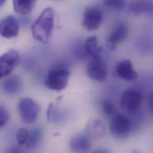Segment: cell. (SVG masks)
<instances>
[{
  "instance_id": "cell-18",
  "label": "cell",
  "mask_w": 153,
  "mask_h": 153,
  "mask_svg": "<svg viewBox=\"0 0 153 153\" xmlns=\"http://www.w3.org/2000/svg\"><path fill=\"white\" fill-rule=\"evenodd\" d=\"M42 130L39 127H35L28 131V136L25 147L27 149L35 148L41 141Z\"/></svg>"
},
{
  "instance_id": "cell-23",
  "label": "cell",
  "mask_w": 153,
  "mask_h": 153,
  "mask_svg": "<svg viewBox=\"0 0 153 153\" xmlns=\"http://www.w3.org/2000/svg\"><path fill=\"white\" fill-rule=\"evenodd\" d=\"M7 0H0V7H2L4 5V4L5 3Z\"/></svg>"
},
{
  "instance_id": "cell-1",
  "label": "cell",
  "mask_w": 153,
  "mask_h": 153,
  "mask_svg": "<svg viewBox=\"0 0 153 153\" xmlns=\"http://www.w3.org/2000/svg\"><path fill=\"white\" fill-rule=\"evenodd\" d=\"M55 20V11L48 7L42 11L31 27L33 38L38 41L48 44L53 35Z\"/></svg>"
},
{
  "instance_id": "cell-9",
  "label": "cell",
  "mask_w": 153,
  "mask_h": 153,
  "mask_svg": "<svg viewBox=\"0 0 153 153\" xmlns=\"http://www.w3.org/2000/svg\"><path fill=\"white\" fill-rule=\"evenodd\" d=\"M19 32V23L12 16H7L0 20V35L6 38L16 37Z\"/></svg>"
},
{
  "instance_id": "cell-2",
  "label": "cell",
  "mask_w": 153,
  "mask_h": 153,
  "mask_svg": "<svg viewBox=\"0 0 153 153\" xmlns=\"http://www.w3.org/2000/svg\"><path fill=\"white\" fill-rule=\"evenodd\" d=\"M69 70L63 66H59L50 69L47 75L45 85L51 90L60 91L65 89L69 82Z\"/></svg>"
},
{
  "instance_id": "cell-8",
  "label": "cell",
  "mask_w": 153,
  "mask_h": 153,
  "mask_svg": "<svg viewBox=\"0 0 153 153\" xmlns=\"http://www.w3.org/2000/svg\"><path fill=\"white\" fill-rule=\"evenodd\" d=\"M88 76L92 80L102 82L106 80L108 71L105 63L99 57L92 59L86 68Z\"/></svg>"
},
{
  "instance_id": "cell-5",
  "label": "cell",
  "mask_w": 153,
  "mask_h": 153,
  "mask_svg": "<svg viewBox=\"0 0 153 153\" xmlns=\"http://www.w3.org/2000/svg\"><path fill=\"white\" fill-rule=\"evenodd\" d=\"M103 17V12L100 8L96 6L88 7L83 13L82 26L90 31L96 30L100 27Z\"/></svg>"
},
{
  "instance_id": "cell-12",
  "label": "cell",
  "mask_w": 153,
  "mask_h": 153,
  "mask_svg": "<svg viewBox=\"0 0 153 153\" xmlns=\"http://www.w3.org/2000/svg\"><path fill=\"white\" fill-rule=\"evenodd\" d=\"M116 72L120 78L126 81L135 80L137 74L133 69L132 62L129 60H123L116 66Z\"/></svg>"
},
{
  "instance_id": "cell-14",
  "label": "cell",
  "mask_w": 153,
  "mask_h": 153,
  "mask_svg": "<svg viewBox=\"0 0 153 153\" xmlns=\"http://www.w3.org/2000/svg\"><path fill=\"white\" fill-rule=\"evenodd\" d=\"M69 147L74 152H86L91 147L90 138L85 134H76L70 140Z\"/></svg>"
},
{
  "instance_id": "cell-16",
  "label": "cell",
  "mask_w": 153,
  "mask_h": 153,
  "mask_svg": "<svg viewBox=\"0 0 153 153\" xmlns=\"http://www.w3.org/2000/svg\"><path fill=\"white\" fill-rule=\"evenodd\" d=\"M23 86L22 78L16 75L8 77L2 84L3 90L8 94H14L20 91Z\"/></svg>"
},
{
  "instance_id": "cell-3",
  "label": "cell",
  "mask_w": 153,
  "mask_h": 153,
  "mask_svg": "<svg viewBox=\"0 0 153 153\" xmlns=\"http://www.w3.org/2000/svg\"><path fill=\"white\" fill-rule=\"evenodd\" d=\"M40 110L39 105L30 98H22L17 104V111L19 116L22 121L26 124H32L35 122Z\"/></svg>"
},
{
  "instance_id": "cell-10",
  "label": "cell",
  "mask_w": 153,
  "mask_h": 153,
  "mask_svg": "<svg viewBox=\"0 0 153 153\" xmlns=\"http://www.w3.org/2000/svg\"><path fill=\"white\" fill-rule=\"evenodd\" d=\"M128 32V27L125 23H119L117 24L111 31L107 39L109 48L111 50H114L117 44L127 37Z\"/></svg>"
},
{
  "instance_id": "cell-4",
  "label": "cell",
  "mask_w": 153,
  "mask_h": 153,
  "mask_svg": "<svg viewBox=\"0 0 153 153\" xmlns=\"http://www.w3.org/2000/svg\"><path fill=\"white\" fill-rule=\"evenodd\" d=\"M142 103V96L138 90L135 89L126 90L120 101L121 109L125 112L131 115L135 114L139 111Z\"/></svg>"
},
{
  "instance_id": "cell-21",
  "label": "cell",
  "mask_w": 153,
  "mask_h": 153,
  "mask_svg": "<svg viewBox=\"0 0 153 153\" xmlns=\"http://www.w3.org/2000/svg\"><path fill=\"white\" fill-rule=\"evenodd\" d=\"M10 120V114L7 108L0 105V128L5 126Z\"/></svg>"
},
{
  "instance_id": "cell-15",
  "label": "cell",
  "mask_w": 153,
  "mask_h": 153,
  "mask_svg": "<svg viewBox=\"0 0 153 153\" xmlns=\"http://www.w3.org/2000/svg\"><path fill=\"white\" fill-rule=\"evenodd\" d=\"M85 53L92 59L100 57L103 49L99 44L98 39L96 36L92 35L88 36L84 44Z\"/></svg>"
},
{
  "instance_id": "cell-17",
  "label": "cell",
  "mask_w": 153,
  "mask_h": 153,
  "mask_svg": "<svg viewBox=\"0 0 153 153\" xmlns=\"http://www.w3.org/2000/svg\"><path fill=\"white\" fill-rule=\"evenodd\" d=\"M36 0H13V5L16 13L24 16L29 14L35 8Z\"/></svg>"
},
{
  "instance_id": "cell-7",
  "label": "cell",
  "mask_w": 153,
  "mask_h": 153,
  "mask_svg": "<svg viewBox=\"0 0 153 153\" xmlns=\"http://www.w3.org/2000/svg\"><path fill=\"white\" fill-rule=\"evenodd\" d=\"M20 62V55L17 50L9 49L0 56V79L8 76Z\"/></svg>"
},
{
  "instance_id": "cell-11",
  "label": "cell",
  "mask_w": 153,
  "mask_h": 153,
  "mask_svg": "<svg viewBox=\"0 0 153 153\" xmlns=\"http://www.w3.org/2000/svg\"><path fill=\"white\" fill-rule=\"evenodd\" d=\"M85 134L93 140H100L106 135V127L103 121L100 119L90 121L86 126Z\"/></svg>"
},
{
  "instance_id": "cell-6",
  "label": "cell",
  "mask_w": 153,
  "mask_h": 153,
  "mask_svg": "<svg viewBox=\"0 0 153 153\" xmlns=\"http://www.w3.org/2000/svg\"><path fill=\"white\" fill-rule=\"evenodd\" d=\"M109 128L111 133L116 138L126 137L131 128L128 119L122 114H115L111 117Z\"/></svg>"
},
{
  "instance_id": "cell-13",
  "label": "cell",
  "mask_w": 153,
  "mask_h": 153,
  "mask_svg": "<svg viewBox=\"0 0 153 153\" xmlns=\"http://www.w3.org/2000/svg\"><path fill=\"white\" fill-rule=\"evenodd\" d=\"M152 8L151 0H131L128 4V10L135 15L151 14Z\"/></svg>"
},
{
  "instance_id": "cell-19",
  "label": "cell",
  "mask_w": 153,
  "mask_h": 153,
  "mask_svg": "<svg viewBox=\"0 0 153 153\" xmlns=\"http://www.w3.org/2000/svg\"><path fill=\"white\" fill-rule=\"evenodd\" d=\"M102 109L103 114L106 117H112L116 114V107L111 101H105L102 105Z\"/></svg>"
},
{
  "instance_id": "cell-20",
  "label": "cell",
  "mask_w": 153,
  "mask_h": 153,
  "mask_svg": "<svg viewBox=\"0 0 153 153\" xmlns=\"http://www.w3.org/2000/svg\"><path fill=\"white\" fill-rule=\"evenodd\" d=\"M28 130L25 127L20 128L16 133V140L20 146H25L28 136Z\"/></svg>"
},
{
  "instance_id": "cell-22",
  "label": "cell",
  "mask_w": 153,
  "mask_h": 153,
  "mask_svg": "<svg viewBox=\"0 0 153 153\" xmlns=\"http://www.w3.org/2000/svg\"><path fill=\"white\" fill-rule=\"evenodd\" d=\"M104 4L106 7L120 10L124 5V0H104Z\"/></svg>"
}]
</instances>
